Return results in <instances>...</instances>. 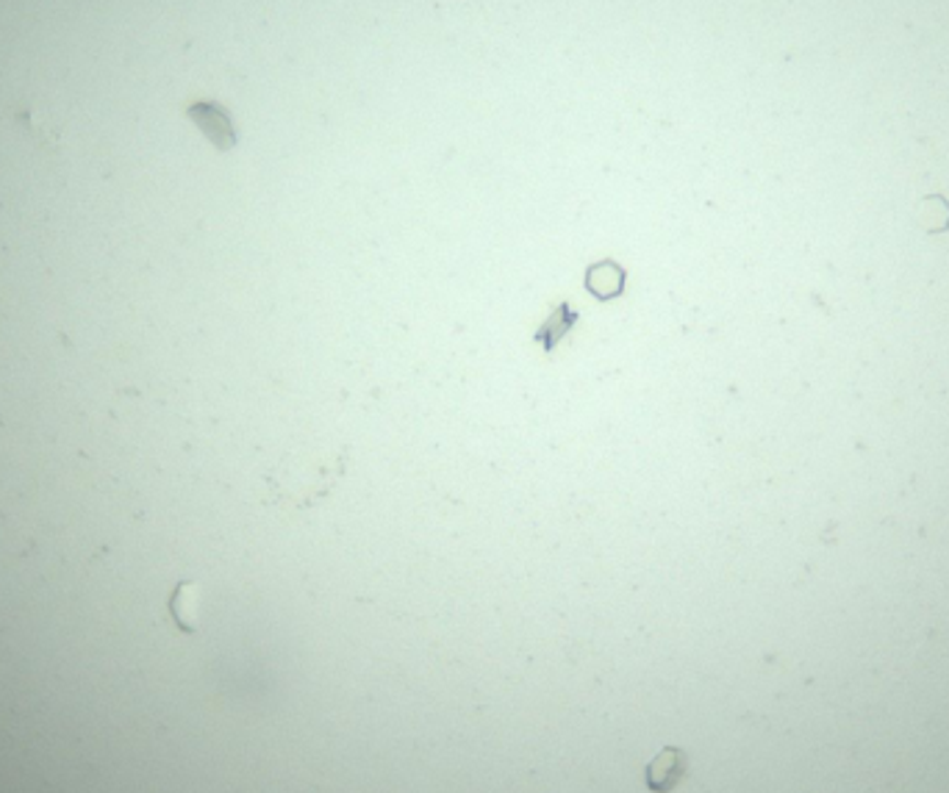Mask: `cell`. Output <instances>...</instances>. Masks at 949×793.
<instances>
[{"label": "cell", "mask_w": 949, "mask_h": 793, "mask_svg": "<svg viewBox=\"0 0 949 793\" xmlns=\"http://www.w3.org/2000/svg\"><path fill=\"white\" fill-rule=\"evenodd\" d=\"M172 618L183 633H194V616H198V585L181 583L170 600Z\"/></svg>", "instance_id": "5"}, {"label": "cell", "mask_w": 949, "mask_h": 793, "mask_svg": "<svg viewBox=\"0 0 949 793\" xmlns=\"http://www.w3.org/2000/svg\"><path fill=\"white\" fill-rule=\"evenodd\" d=\"M187 118L198 125V131L211 142L214 150L228 153L239 142L231 111L217 100H198V103L187 105Z\"/></svg>", "instance_id": "1"}, {"label": "cell", "mask_w": 949, "mask_h": 793, "mask_svg": "<svg viewBox=\"0 0 949 793\" xmlns=\"http://www.w3.org/2000/svg\"><path fill=\"white\" fill-rule=\"evenodd\" d=\"M627 272L616 261L592 264L587 272V289L598 300H614L625 292Z\"/></svg>", "instance_id": "4"}, {"label": "cell", "mask_w": 949, "mask_h": 793, "mask_svg": "<svg viewBox=\"0 0 949 793\" xmlns=\"http://www.w3.org/2000/svg\"><path fill=\"white\" fill-rule=\"evenodd\" d=\"M578 320L580 314L572 309V303H558L556 309H552V314L547 316L539 325V331H536V345H542L545 353H556V347L569 336V331L578 325Z\"/></svg>", "instance_id": "3"}, {"label": "cell", "mask_w": 949, "mask_h": 793, "mask_svg": "<svg viewBox=\"0 0 949 793\" xmlns=\"http://www.w3.org/2000/svg\"><path fill=\"white\" fill-rule=\"evenodd\" d=\"M689 774V755L680 747H663L647 763L645 782L652 793H672Z\"/></svg>", "instance_id": "2"}, {"label": "cell", "mask_w": 949, "mask_h": 793, "mask_svg": "<svg viewBox=\"0 0 949 793\" xmlns=\"http://www.w3.org/2000/svg\"><path fill=\"white\" fill-rule=\"evenodd\" d=\"M916 220L922 222V228L927 234H941V231L949 228V203L941 194L925 198L919 203V211H916Z\"/></svg>", "instance_id": "6"}]
</instances>
